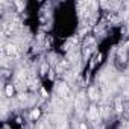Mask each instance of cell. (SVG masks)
I'll use <instances>...</instances> for the list:
<instances>
[{
	"instance_id": "6da1fadb",
	"label": "cell",
	"mask_w": 129,
	"mask_h": 129,
	"mask_svg": "<svg viewBox=\"0 0 129 129\" xmlns=\"http://www.w3.org/2000/svg\"><path fill=\"white\" fill-rule=\"evenodd\" d=\"M3 55H8V56H17L18 55V49H17V46L15 44H8L3 49Z\"/></svg>"
},
{
	"instance_id": "ba28073f",
	"label": "cell",
	"mask_w": 129,
	"mask_h": 129,
	"mask_svg": "<svg viewBox=\"0 0 129 129\" xmlns=\"http://www.w3.org/2000/svg\"><path fill=\"white\" fill-rule=\"evenodd\" d=\"M38 115H40V111H38V109H35V111L32 112V119H38Z\"/></svg>"
},
{
	"instance_id": "8992f818",
	"label": "cell",
	"mask_w": 129,
	"mask_h": 129,
	"mask_svg": "<svg viewBox=\"0 0 129 129\" xmlns=\"http://www.w3.org/2000/svg\"><path fill=\"white\" fill-rule=\"evenodd\" d=\"M6 96L8 97H12V93H14V88H12V85H6Z\"/></svg>"
},
{
	"instance_id": "277c9868",
	"label": "cell",
	"mask_w": 129,
	"mask_h": 129,
	"mask_svg": "<svg viewBox=\"0 0 129 129\" xmlns=\"http://www.w3.org/2000/svg\"><path fill=\"white\" fill-rule=\"evenodd\" d=\"M88 94H90V97H91L93 100H96V99H97V91H96V88H90Z\"/></svg>"
},
{
	"instance_id": "3957f363",
	"label": "cell",
	"mask_w": 129,
	"mask_h": 129,
	"mask_svg": "<svg viewBox=\"0 0 129 129\" xmlns=\"http://www.w3.org/2000/svg\"><path fill=\"white\" fill-rule=\"evenodd\" d=\"M84 102H85V96L84 94H79V96L76 97V100H74V106H76V109L80 112L84 108Z\"/></svg>"
},
{
	"instance_id": "9c48e42d",
	"label": "cell",
	"mask_w": 129,
	"mask_h": 129,
	"mask_svg": "<svg viewBox=\"0 0 129 129\" xmlns=\"http://www.w3.org/2000/svg\"><path fill=\"white\" fill-rule=\"evenodd\" d=\"M80 129H87V126H85V125H82V126H80Z\"/></svg>"
},
{
	"instance_id": "52a82bcc",
	"label": "cell",
	"mask_w": 129,
	"mask_h": 129,
	"mask_svg": "<svg viewBox=\"0 0 129 129\" xmlns=\"http://www.w3.org/2000/svg\"><path fill=\"white\" fill-rule=\"evenodd\" d=\"M115 111H121V102L120 100H115Z\"/></svg>"
},
{
	"instance_id": "5b68a950",
	"label": "cell",
	"mask_w": 129,
	"mask_h": 129,
	"mask_svg": "<svg viewBox=\"0 0 129 129\" xmlns=\"http://www.w3.org/2000/svg\"><path fill=\"white\" fill-rule=\"evenodd\" d=\"M65 126H67L65 119H64V117H61V119H59V123H58V129H65Z\"/></svg>"
},
{
	"instance_id": "7a4b0ae2",
	"label": "cell",
	"mask_w": 129,
	"mask_h": 129,
	"mask_svg": "<svg viewBox=\"0 0 129 129\" xmlns=\"http://www.w3.org/2000/svg\"><path fill=\"white\" fill-rule=\"evenodd\" d=\"M88 115H90V119L93 120V125L97 126V125H99V109H97V108H96V106H91Z\"/></svg>"
}]
</instances>
